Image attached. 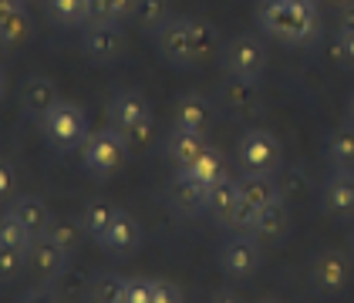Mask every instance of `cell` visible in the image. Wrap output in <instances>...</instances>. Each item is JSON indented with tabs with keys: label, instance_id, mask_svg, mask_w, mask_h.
Instances as JSON below:
<instances>
[{
	"label": "cell",
	"instance_id": "obj_1",
	"mask_svg": "<svg viewBox=\"0 0 354 303\" xmlns=\"http://www.w3.org/2000/svg\"><path fill=\"white\" fill-rule=\"evenodd\" d=\"M156 51L172 68H199L219 55V34L209 21L199 17H169L156 30Z\"/></svg>",
	"mask_w": 354,
	"mask_h": 303
},
{
	"label": "cell",
	"instance_id": "obj_2",
	"mask_svg": "<svg viewBox=\"0 0 354 303\" xmlns=\"http://www.w3.org/2000/svg\"><path fill=\"white\" fill-rule=\"evenodd\" d=\"M257 28L287 48H307L321 37L317 0H257Z\"/></svg>",
	"mask_w": 354,
	"mask_h": 303
},
{
	"label": "cell",
	"instance_id": "obj_3",
	"mask_svg": "<svg viewBox=\"0 0 354 303\" xmlns=\"http://www.w3.org/2000/svg\"><path fill=\"white\" fill-rule=\"evenodd\" d=\"M109 128L125 138L129 148H145L152 138V108L138 91H118L109 101Z\"/></svg>",
	"mask_w": 354,
	"mask_h": 303
},
{
	"label": "cell",
	"instance_id": "obj_4",
	"mask_svg": "<svg viewBox=\"0 0 354 303\" xmlns=\"http://www.w3.org/2000/svg\"><path fill=\"white\" fill-rule=\"evenodd\" d=\"M37 125H41V132L55 152H75L88 138V118L75 101H57Z\"/></svg>",
	"mask_w": 354,
	"mask_h": 303
},
{
	"label": "cell",
	"instance_id": "obj_5",
	"mask_svg": "<svg viewBox=\"0 0 354 303\" xmlns=\"http://www.w3.org/2000/svg\"><path fill=\"white\" fill-rule=\"evenodd\" d=\"M223 71L230 78H243V81H260L267 71V44L257 34H236L223 44L219 51Z\"/></svg>",
	"mask_w": 354,
	"mask_h": 303
},
{
	"label": "cell",
	"instance_id": "obj_6",
	"mask_svg": "<svg viewBox=\"0 0 354 303\" xmlns=\"http://www.w3.org/2000/svg\"><path fill=\"white\" fill-rule=\"evenodd\" d=\"M125 155H129V145H125V138L118 135L115 128L91 132L82 145L84 172L95 175V179H109V175H115L118 168L125 166Z\"/></svg>",
	"mask_w": 354,
	"mask_h": 303
},
{
	"label": "cell",
	"instance_id": "obj_7",
	"mask_svg": "<svg viewBox=\"0 0 354 303\" xmlns=\"http://www.w3.org/2000/svg\"><path fill=\"white\" fill-rule=\"evenodd\" d=\"M236 162L243 172H253V175H273L280 162H283V148L273 132L267 128H250L240 145H236Z\"/></svg>",
	"mask_w": 354,
	"mask_h": 303
},
{
	"label": "cell",
	"instance_id": "obj_8",
	"mask_svg": "<svg viewBox=\"0 0 354 303\" xmlns=\"http://www.w3.org/2000/svg\"><path fill=\"white\" fill-rule=\"evenodd\" d=\"M351 283V256L341 249H321L310 263V286L321 300H334Z\"/></svg>",
	"mask_w": 354,
	"mask_h": 303
},
{
	"label": "cell",
	"instance_id": "obj_9",
	"mask_svg": "<svg viewBox=\"0 0 354 303\" xmlns=\"http://www.w3.org/2000/svg\"><path fill=\"white\" fill-rule=\"evenodd\" d=\"M219 270L230 280H246L260 270V240L257 236H230L219 246Z\"/></svg>",
	"mask_w": 354,
	"mask_h": 303
},
{
	"label": "cell",
	"instance_id": "obj_10",
	"mask_svg": "<svg viewBox=\"0 0 354 303\" xmlns=\"http://www.w3.org/2000/svg\"><path fill=\"white\" fill-rule=\"evenodd\" d=\"M82 51L88 61L109 64L125 55V30L118 24H84L82 28Z\"/></svg>",
	"mask_w": 354,
	"mask_h": 303
},
{
	"label": "cell",
	"instance_id": "obj_11",
	"mask_svg": "<svg viewBox=\"0 0 354 303\" xmlns=\"http://www.w3.org/2000/svg\"><path fill=\"white\" fill-rule=\"evenodd\" d=\"M321 209L330 219H354V168H334L321 189Z\"/></svg>",
	"mask_w": 354,
	"mask_h": 303
},
{
	"label": "cell",
	"instance_id": "obj_12",
	"mask_svg": "<svg viewBox=\"0 0 354 303\" xmlns=\"http://www.w3.org/2000/svg\"><path fill=\"white\" fill-rule=\"evenodd\" d=\"M98 246L105 249L109 256H115V260H129L142 246V226L136 222V216H129V213L118 209L109 226V233L98 240Z\"/></svg>",
	"mask_w": 354,
	"mask_h": 303
},
{
	"label": "cell",
	"instance_id": "obj_13",
	"mask_svg": "<svg viewBox=\"0 0 354 303\" xmlns=\"http://www.w3.org/2000/svg\"><path fill=\"white\" fill-rule=\"evenodd\" d=\"M28 270H34L37 280L51 283L57 276H64V270H68V253L57 246L51 236H37V240H30L28 246Z\"/></svg>",
	"mask_w": 354,
	"mask_h": 303
},
{
	"label": "cell",
	"instance_id": "obj_14",
	"mask_svg": "<svg viewBox=\"0 0 354 303\" xmlns=\"http://www.w3.org/2000/svg\"><path fill=\"white\" fill-rule=\"evenodd\" d=\"M213 125V101L206 95H183L176 101V115H172V128L179 132H196V135H206Z\"/></svg>",
	"mask_w": 354,
	"mask_h": 303
},
{
	"label": "cell",
	"instance_id": "obj_15",
	"mask_svg": "<svg viewBox=\"0 0 354 303\" xmlns=\"http://www.w3.org/2000/svg\"><path fill=\"white\" fill-rule=\"evenodd\" d=\"M30 37V14L24 0H0V48H21Z\"/></svg>",
	"mask_w": 354,
	"mask_h": 303
},
{
	"label": "cell",
	"instance_id": "obj_16",
	"mask_svg": "<svg viewBox=\"0 0 354 303\" xmlns=\"http://www.w3.org/2000/svg\"><path fill=\"white\" fill-rule=\"evenodd\" d=\"M57 101V88L51 78H44V75H30L28 81H24V88H21V108L28 111L30 118H44L48 111L55 108Z\"/></svg>",
	"mask_w": 354,
	"mask_h": 303
},
{
	"label": "cell",
	"instance_id": "obj_17",
	"mask_svg": "<svg viewBox=\"0 0 354 303\" xmlns=\"http://www.w3.org/2000/svg\"><path fill=\"white\" fill-rule=\"evenodd\" d=\"M169 202L179 209V213H203L206 209V202H209V186H203L199 179H192L189 172H179L176 175V182L169 186Z\"/></svg>",
	"mask_w": 354,
	"mask_h": 303
},
{
	"label": "cell",
	"instance_id": "obj_18",
	"mask_svg": "<svg viewBox=\"0 0 354 303\" xmlns=\"http://www.w3.org/2000/svg\"><path fill=\"white\" fill-rule=\"evenodd\" d=\"M10 213L17 216V222L28 229L30 240H37V236H48V229H51V213H48V206H44V199H37V195H17L14 199V206H10Z\"/></svg>",
	"mask_w": 354,
	"mask_h": 303
},
{
	"label": "cell",
	"instance_id": "obj_19",
	"mask_svg": "<svg viewBox=\"0 0 354 303\" xmlns=\"http://www.w3.org/2000/svg\"><path fill=\"white\" fill-rule=\"evenodd\" d=\"M219 98L233 115H257L260 111V84L243 81V78H230L223 84Z\"/></svg>",
	"mask_w": 354,
	"mask_h": 303
},
{
	"label": "cell",
	"instance_id": "obj_20",
	"mask_svg": "<svg viewBox=\"0 0 354 303\" xmlns=\"http://www.w3.org/2000/svg\"><path fill=\"white\" fill-rule=\"evenodd\" d=\"M203 148H206V135H196V132H179V128H172L169 138H165V152H169L172 166L179 168V172H186V168L203 155Z\"/></svg>",
	"mask_w": 354,
	"mask_h": 303
},
{
	"label": "cell",
	"instance_id": "obj_21",
	"mask_svg": "<svg viewBox=\"0 0 354 303\" xmlns=\"http://www.w3.org/2000/svg\"><path fill=\"white\" fill-rule=\"evenodd\" d=\"M287 229H290V216H287V206H283V199H277V202L263 206V209L257 213L253 236H257L260 243H280V240L287 236Z\"/></svg>",
	"mask_w": 354,
	"mask_h": 303
},
{
	"label": "cell",
	"instance_id": "obj_22",
	"mask_svg": "<svg viewBox=\"0 0 354 303\" xmlns=\"http://www.w3.org/2000/svg\"><path fill=\"white\" fill-rule=\"evenodd\" d=\"M236 186H240V199L250 202V206H257V209H263V206H270L277 199H283V195H280V186L273 182V175L243 172V175L236 179Z\"/></svg>",
	"mask_w": 354,
	"mask_h": 303
},
{
	"label": "cell",
	"instance_id": "obj_23",
	"mask_svg": "<svg viewBox=\"0 0 354 303\" xmlns=\"http://www.w3.org/2000/svg\"><path fill=\"white\" fill-rule=\"evenodd\" d=\"M88 303H129V280L118 273H98L88 283Z\"/></svg>",
	"mask_w": 354,
	"mask_h": 303
},
{
	"label": "cell",
	"instance_id": "obj_24",
	"mask_svg": "<svg viewBox=\"0 0 354 303\" xmlns=\"http://www.w3.org/2000/svg\"><path fill=\"white\" fill-rule=\"evenodd\" d=\"M186 172H189L192 179H199L203 186H209V189H213L216 182L226 179V155H223L219 148H213V145H206V148H203V155H199Z\"/></svg>",
	"mask_w": 354,
	"mask_h": 303
},
{
	"label": "cell",
	"instance_id": "obj_25",
	"mask_svg": "<svg viewBox=\"0 0 354 303\" xmlns=\"http://www.w3.org/2000/svg\"><path fill=\"white\" fill-rule=\"evenodd\" d=\"M236 202H240V186H236V179H223L216 182L213 189H209V202H206V213L213 216V219L223 226V222L230 219V213L236 209Z\"/></svg>",
	"mask_w": 354,
	"mask_h": 303
},
{
	"label": "cell",
	"instance_id": "obj_26",
	"mask_svg": "<svg viewBox=\"0 0 354 303\" xmlns=\"http://www.w3.org/2000/svg\"><path fill=\"white\" fill-rule=\"evenodd\" d=\"M115 206H111L109 199H91L88 206L82 209V229H84V236H91V240H102L105 233H109V226L111 219H115Z\"/></svg>",
	"mask_w": 354,
	"mask_h": 303
},
{
	"label": "cell",
	"instance_id": "obj_27",
	"mask_svg": "<svg viewBox=\"0 0 354 303\" xmlns=\"http://www.w3.org/2000/svg\"><path fill=\"white\" fill-rule=\"evenodd\" d=\"M324 152L334 168H354V128L351 125L334 128V132L327 135Z\"/></svg>",
	"mask_w": 354,
	"mask_h": 303
},
{
	"label": "cell",
	"instance_id": "obj_28",
	"mask_svg": "<svg viewBox=\"0 0 354 303\" xmlns=\"http://www.w3.org/2000/svg\"><path fill=\"white\" fill-rule=\"evenodd\" d=\"M57 28H84L88 24V0H44Z\"/></svg>",
	"mask_w": 354,
	"mask_h": 303
},
{
	"label": "cell",
	"instance_id": "obj_29",
	"mask_svg": "<svg viewBox=\"0 0 354 303\" xmlns=\"http://www.w3.org/2000/svg\"><path fill=\"white\" fill-rule=\"evenodd\" d=\"M132 7L136 0H88V24H122Z\"/></svg>",
	"mask_w": 354,
	"mask_h": 303
},
{
	"label": "cell",
	"instance_id": "obj_30",
	"mask_svg": "<svg viewBox=\"0 0 354 303\" xmlns=\"http://www.w3.org/2000/svg\"><path fill=\"white\" fill-rule=\"evenodd\" d=\"M132 21H136L138 30L156 34V30L169 21V0H136V7H132Z\"/></svg>",
	"mask_w": 354,
	"mask_h": 303
},
{
	"label": "cell",
	"instance_id": "obj_31",
	"mask_svg": "<svg viewBox=\"0 0 354 303\" xmlns=\"http://www.w3.org/2000/svg\"><path fill=\"white\" fill-rule=\"evenodd\" d=\"M48 236H51L57 246L71 256L75 249L82 246L84 229H82V222H78V219H55V222H51V229H48Z\"/></svg>",
	"mask_w": 354,
	"mask_h": 303
},
{
	"label": "cell",
	"instance_id": "obj_32",
	"mask_svg": "<svg viewBox=\"0 0 354 303\" xmlns=\"http://www.w3.org/2000/svg\"><path fill=\"white\" fill-rule=\"evenodd\" d=\"M24 270H28V249L0 246V283H14Z\"/></svg>",
	"mask_w": 354,
	"mask_h": 303
},
{
	"label": "cell",
	"instance_id": "obj_33",
	"mask_svg": "<svg viewBox=\"0 0 354 303\" xmlns=\"http://www.w3.org/2000/svg\"><path fill=\"white\" fill-rule=\"evenodd\" d=\"M0 246H21V249L30 246L28 229L17 222V216H14V213L0 216Z\"/></svg>",
	"mask_w": 354,
	"mask_h": 303
},
{
	"label": "cell",
	"instance_id": "obj_34",
	"mask_svg": "<svg viewBox=\"0 0 354 303\" xmlns=\"http://www.w3.org/2000/svg\"><path fill=\"white\" fill-rule=\"evenodd\" d=\"M330 55H334V61H341L344 68H354V28H337Z\"/></svg>",
	"mask_w": 354,
	"mask_h": 303
},
{
	"label": "cell",
	"instance_id": "obj_35",
	"mask_svg": "<svg viewBox=\"0 0 354 303\" xmlns=\"http://www.w3.org/2000/svg\"><path fill=\"white\" fill-rule=\"evenodd\" d=\"M129 303H156V280L145 276L129 280Z\"/></svg>",
	"mask_w": 354,
	"mask_h": 303
},
{
	"label": "cell",
	"instance_id": "obj_36",
	"mask_svg": "<svg viewBox=\"0 0 354 303\" xmlns=\"http://www.w3.org/2000/svg\"><path fill=\"white\" fill-rule=\"evenodd\" d=\"M156 303H186L183 290L169 280H156Z\"/></svg>",
	"mask_w": 354,
	"mask_h": 303
},
{
	"label": "cell",
	"instance_id": "obj_37",
	"mask_svg": "<svg viewBox=\"0 0 354 303\" xmlns=\"http://www.w3.org/2000/svg\"><path fill=\"white\" fill-rule=\"evenodd\" d=\"M14 195V166L0 155V202H7Z\"/></svg>",
	"mask_w": 354,
	"mask_h": 303
},
{
	"label": "cell",
	"instance_id": "obj_38",
	"mask_svg": "<svg viewBox=\"0 0 354 303\" xmlns=\"http://www.w3.org/2000/svg\"><path fill=\"white\" fill-rule=\"evenodd\" d=\"M21 303H61V300H57L55 290H51V286L44 283V286H34V290H28Z\"/></svg>",
	"mask_w": 354,
	"mask_h": 303
},
{
	"label": "cell",
	"instance_id": "obj_39",
	"mask_svg": "<svg viewBox=\"0 0 354 303\" xmlns=\"http://www.w3.org/2000/svg\"><path fill=\"white\" fill-rule=\"evenodd\" d=\"M209 303H243V297L233 293V290H216V293L209 297Z\"/></svg>",
	"mask_w": 354,
	"mask_h": 303
},
{
	"label": "cell",
	"instance_id": "obj_40",
	"mask_svg": "<svg viewBox=\"0 0 354 303\" xmlns=\"http://www.w3.org/2000/svg\"><path fill=\"white\" fill-rule=\"evenodd\" d=\"M341 28H354V0L348 7H341Z\"/></svg>",
	"mask_w": 354,
	"mask_h": 303
},
{
	"label": "cell",
	"instance_id": "obj_41",
	"mask_svg": "<svg viewBox=\"0 0 354 303\" xmlns=\"http://www.w3.org/2000/svg\"><path fill=\"white\" fill-rule=\"evenodd\" d=\"M348 125L354 128V95H351V101H348Z\"/></svg>",
	"mask_w": 354,
	"mask_h": 303
},
{
	"label": "cell",
	"instance_id": "obj_42",
	"mask_svg": "<svg viewBox=\"0 0 354 303\" xmlns=\"http://www.w3.org/2000/svg\"><path fill=\"white\" fill-rule=\"evenodd\" d=\"M324 3H330V7H348L351 0H324Z\"/></svg>",
	"mask_w": 354,
	"mask_h": 303
},
{
	"label": "cell",
	"instance_id": "obj_43",
	"mask_svg": "<svg viewBox=\"0 0 354 303\" xmlns=\"http://www.w3.org/2000/svg\"><path fill=\"white\" fill-rule=\"evenodd\" d=\"M3 88H7V75H3V68H0V95H3Z\"/></svg>",
	"mask_w": 354,
	"mask_h": 303
},
{
	"label": "cell",
	"instance_id": "obj_44",
	"mask_svg": "<svg viewBox=\"0 0 354 303\" xmlns=\"http://www.w3.org/2000/svg\"><path fill=\"white\" fill-rule=\"evenodd\" d=\"M351 253H354V229H351Z\"/></svg>",
	"mask_w": 354,
	"mask_h": 303
}]
</instances>
